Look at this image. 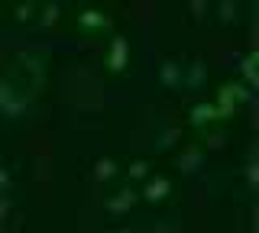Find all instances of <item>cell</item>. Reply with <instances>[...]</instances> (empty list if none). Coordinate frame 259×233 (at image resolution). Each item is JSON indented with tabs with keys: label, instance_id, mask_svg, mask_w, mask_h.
Returning a JSON list of instances; mask_svg holds the SVG:
<instances>
[{
	"label": "cell",
	"instance_id": "6da1fadb",
	"mask_svg": "<svg viewBox=\"0 0 259 233\" xmlns=\"http://www.w3.org/2000/svg\"><path fill=\"white\" fill-rule=\"evenodd\" d=\"M39 87H42V65H39L32 55H20V59H13L7 71L0 75V104H4L10 114H16L20 107H26V104L39 94Z\"/></svg>",
	"mask_w": 259,
	"mask_h": 233
}]
</instances>
